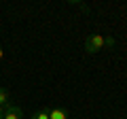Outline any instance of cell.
Returning <instances> with one entry per match:
<instances>
[{"mask_svg":"<svg viewBox=\"0 0 127 119\" xmlns=\"http://www.w3.org/2000/svg\"><path fill=\"white\" fill-rule=\"evenodd\" d=\"M102 47H104V36L102 34H91L85 41V51L87 53H97Z\"/></svg>","mask_w":127,"mask_h":119,"instance_id":"obj_1","label":"cell"},{"mask_svg":"<svg viewBox=\"0 0 127 119\" xmlns=\"http://www.w3.org/2000/svg\"><path fill=\"white\" fill-rule=\"evenodd\" d=\"M21 109L19 106H13V104H6L4 106V119H21Z\"/></svg>","mask_w":127,"mask_h":119,"instance_id":"obj_2","label":"cell"},{"mask_svg":"<svg viewBox=\"0 0 127 119\" xmlns=\"http://www.w3.org/2000/svg\"><path fill=\"white\" fill-rule=\"evenodd\" d=\"M49 119H68V113L64 109H57V106H55V109L49 111Z\"/></svg>","mask_w":127,"mask_h":119,"instance_id":"obj_3","label":"cell"},{"mask_svg":"<svg viewBox=\"0 0 127 119\" xmlns=\"http://www.w3.org/2000/svg\"><path fill=\"white\" fill-rule=\"evenodd\" d=\"M9 104V89L0 87V106H6Z\"/></svg>","mask_w":127,"mask_h":119,"instance_id":"obj_4","label":"cell"},{"mask_svg":"<svg viewBox=\"0 0 127 119\" xmlns=\"http://www.w3.org/2000/svg\"><path fill=\"white\" fill-rule=\"evenodd\" d=\"M32 119H49V111H38L32 115Z\"/></svg>","mask_w":127,"mask_h":119,"instance_id":"obj_5","label":"cell"},{"mask_svg":"<svg viewBox=\"0 0 127 119\" xmlns=\"http://www.w3.org/2000/svg\"><path fill=\"white\" fill-rule=\"evenodd\" d=\"M114 45V38L112 36H104V47H112Z\"/></svg>","mask_w":127,"mask_h":119,"instance_id":"obj_6","label":"cell"},{"mask_svg":"<svg viewBox=\"0 0 127 119\" xmlns=\"http://www.w3.org/2000/svg\"><path fill=\"white\" fill-rule=\"evenodd\" d=\"M4 58V49H2V47H0V60Z\"/></svg>","mask_w":127,"mask_h":119,"instance_id":"obj_7","label":"cell"},{"mask_svg":"<svg viewBox=\"0 0 127 119\" xmlns=\"http://www.w3.org/2000/svg\"><path fill=\"white\" fill-rule=\"evenodd\" d=\"M2 115H4V106H0V119H2Z\"/></svg>","mask_w":127,"mask_h":119,"instance_id":"obj_8","label":"cell"}]
</instances>
